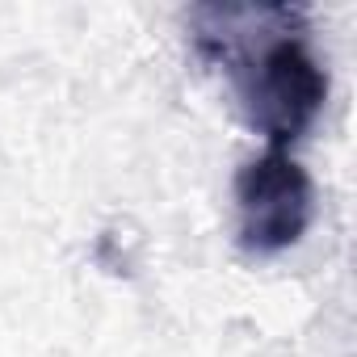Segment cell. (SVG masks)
<instances>
[{"instance_id":"7a4b0ae2","label":"cell","mask_w":357,"mask_h":357,"mask_svg":"<svg viewBox=\"0 0 357 357\" xmlns=\"http://www.w3.org/2000/svg\"><path fill=\"white\" fill-rule=\"evenodd\" d=\"M315 219L311 172L278 147H265L236 172V240L252 257L294 248Z\"/></svg>"},{"instance_id":"6da1fadb","label":"cell","mask_w":357,"mask_h":357,"mask_svg":"<svg viewBox=\"0 0 357 357\" xmlns=\"http://www.w3.org/2000/svg\"><path fill=\"white\" fill-rule=\"evenodd\" d=\"M194 47L236 93L265 147L290 151L328 105V68L311 47L307 9L294 5H198Z\"/></svg>"}]
</instances>
